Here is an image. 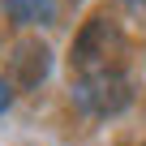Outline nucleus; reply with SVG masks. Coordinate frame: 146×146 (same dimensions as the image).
<instances>
[{"mask_svg": "<svg viewBox=\"0 0 146 146\" xmlns=\"http://www.w3.org/2000/svg\"><path fill=\"white\" fill-rule=\"evenodd\" d=\"M120 35L108 17H90L86 30L78 35V43H73V64H78L82 73H95V69H108V47H116Z\"/></svg>", "mask_w": 146, "mask_h": 146, "instance_id": "f03ea898", "label": "nucleus"}, {"mask_svg": "<svg viewBox=\"0 0 146 146\" xmlns=\"http://www.w3.org/2000/svg\"><path fill=\"white\" fill-rule=\"evenodd\" d=\"M5 13L22 26H47L56 17V0H0Z\"/></svg>", "mask_w": 146, "mask_h": 146, "instance_id": "20e7f679", "label": "nucleus"}, {"mask_svg": "<svg viewBox=\"0 0 146 146\" xmlns=\"http://www.w3.org/2000/svg\"><path fill=\"white\" fill-rule=\"evenodd\" d=\"M9 103H13V86L0 78V112H9Z\"/></svg>", "mask_w": 146, "mask_h": 146, "instance_id": "39448f33", "label": "nucleus"}, {"mask_svg": "<svg viewBox=\"0 0 146 146\" xmlns=\"http://www.w3.org/2000/svg\"><path fill=\"white\" fill-rule=\"evenodd\" d=\"M47 69H52V52L43 47V43H35V39H22L17 47H13V56H9V73H13V82L17 86H39L43 78H47Z\"/></svg>", "mask_w": 146, "mask_h": 146, "instance_id": "7ed1b4c3", "label": "nucleus"}, {"mask_svg": "<svg viewBox=\"0 0 146 146\" xmlns=\"http://www.w3.org/2000/svg\"><path fill=\"white\" fill-rule=\"evenodd\" d=\"M73 99H78V108H86L95 116H116V112L129 108L133 90H129V82L116 69H95V73H86V78L73 86Z\"/></svg>", "mask_w": 146, "mask_h": 146, "instance_id": "f257e3e1", "label": "nucleus"}]
</instances>
